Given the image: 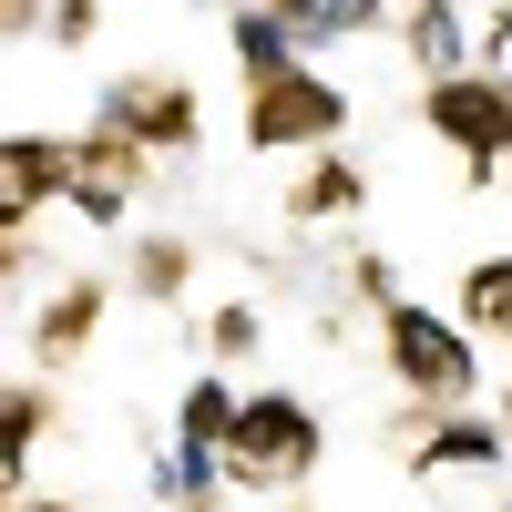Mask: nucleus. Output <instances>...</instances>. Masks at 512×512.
I'll use <instances>...</instances> for the list:
<instances>
[{
    "mask_svg": "<svg viewBox=\"0 0 512 512\" xmlns=\"http://www.w3.org/2000/svg\"><path fill=\"white\" fill-rule=\"evenodd\" d=\"M93 21H103L93 0H62V11H52V31H62V41H93Z\"/></svg>",
    "mask_w": 512,
    "mask_h": 512,
    "instance_id": "obj_17",
    "label": "nucleus"
},
{
    "mask_svg": "<svg viewBox=\"0 0 512 512\" xmlns=\"http://www.w3.org/2000/svg\"><path fill=\"white\" fill-rule=\"evenodd\" d=\"M11 512H72V502H11Z\"/></svg>",
    "mask_w": 512,
    "mask_h": 512,
    "instance_id": "obj_18",
    "label": "nucleus"
},
{
    "mask_svg": "<svg viewBox=\"0 0 512 512\" xmlns=\"http://www.w3.org/2000/svg\"><path fill=\"white\" fill-rule=\"evenodd\" d=\"M185 267H195V256H185V246H164V236H154V246L134 256V287H144V297H185Z\"/></svg>",
    "mask_w": 512,
    "mask_h": 512,
    "instance_id": "obj_15",
    "label": "nucleus"
},
{
    "mask_svg": "<svg viewBox=\"0 0 512 512\" xmlns=\"http://www.w3.org/2000/svg\"><path fill=\"white\" fill-rule=\"evenodd\" d=\"M236 390H226V379H195V390H185V410H175V451H226V431H236Z\"/></svg>",
    "mask_w": 512,
    "mask_h": 512,
    "instance_id": "obj_12",
    "label": "nucleus"
},
{
    "mask_svg": "<svg viewBox=\"0 0 512 512\" xmlns=\"http://www.w3.org/2000/svg\"><path fill=\"white\" fill-rule=\"evenodd\" d=\"M410 62H420V82L472 72V41H461V11H451V0H410Z\"/></svg>",
    "mask_w": 512,
    "mask_h": 512,
    "instance_id": "obj_7",
    "label": "nucleus"
},
{
    "mask_svg": "<svg viewBox=\"0 0 512 512\" xmlns=\"http://www.w3.org/2000/svg\"><path fill=\"white\" fill-rule=\"evenodd\" d=\"M256 338H267L256 308H216V318H205V349H216V359H256Z\"/></svg>",
    "mask_w": 512,
    "mask_h": 512,
    "instance_id": "obj_16",
    "label": "nucleus"
},
{
    "mask_svg": "<svg viewBox=\"0 0 512 512\" xmlns=\"http://www.w3.org/2000/svg\"><path fill=\"white\" fill-rule=\"evenodd\" d=\"M379 349H390L400 390L431 400V410L472 400V379H482V338L461 328V318H441V308H410V297H390V308H379Z\"/></svg>",
    "mask_w": 512,
    "mask_h": 512,
    "instance_id": "obj_2",
    "label": "nucleus"
},
{
    "mask_svg": "<svg viewBox=\"0 0 512 512\" xmlns=\"http://www.w3.org/2000/svg\"><path fill=\"white\" fill-rule=\"evenodd\" d=\"M338 123H349V93H338V82H318L308 62H287V72H256V82H246V144H256V154L328 144Z\"/></svg>",
    "mask_w": 512,
    "mask_h": 512,
    "instance_id": "obj_3",
    "label": "nucleus"
},
{
    "mask_svg": "<svg viewBox=\"0 0 512 512\" xmlns=\"http://www.w3.org/2000/svg\"><path fill=\"white\" fill-rule=\"evenodd\" d=\"M72 185V144H52V134H11V154H0V226H31V205L41 195H62Z\"/></svg>",
    "mask_w": 512,
    "mask_h": 512,
    "instance_id": "obj_6",
    "label": "nucleus"
},
{
    "mask_svg": "<svg viewBox=\"0 0 512 512\" xmlns=\"http://www.w3.org/2000/svg\"><path fill=\"white\" fill-rule=\"evenodd\" d=\"M267 11L297 31V41H308V52H318V41H349V31H379V21H390V0H267Z\"/></svg>",
    "mask_w": 512,
    "mask_h": 512,
    "instance_id": "obj_8",
    "label": "nucleus"
},
{
    "mask_svg": "<svg viewBox=\"0 0 512 512\" xmlns=\"http://www.w3.org/2000/svg\"><path fill=\"white\" fill-rule=\"evenodd\" d=\"M93 328H103V277H72L52 308H41V328H31V338H41V359H72Z\"/></svg>",
    "mask_w": 512,
    "mask_h": 512,
    "instance_id": "obj_10",
    "label": "nucleus"
},
{
    "mask_svg": "<svg viewBox=\"0 0 512 512\" xmlns=\"http://www.w3.org/2000/svg\"><path fill=\"white\" fill-rule=\"evenodd\" d=\"M318 451H328V431H318L308 400L256 390V400L236 410V431H226V482H236V492H297V482L318 472Z\"/></svg>",
    "mask_w": 512,
    "mask_h": 512,
    "instance_id": "obj_1",
    "label": "nucleus"
},
{
    "mask_svg": "<svg viewBox=\"0 0 512 512\" xmlns=\"http://www.w3.org/2000/svg\"><path fill=\"white\" fill-rule=\"evenodd\" d=\"M226 41H236V62H246V72H287V62H308V41H297V31L267 11V0H256V11H236Z\"/></svg>",
    "mask_w": 512,
    "mask_h": 512,
    "instance_id": "obj_11",
    "label": "nucleus"
},
{
    "mask_svg": "<svg viewBox=\"0 0 512 512\" xmlns=\"http://www.w3.org/2000/svg\"><path fill=\"white\" fill-rule=\"evenodd\" d=\"M502 512H512V502H502Z\"/></svg>",
    "mask_w": 512,
    "mask_h": 512,
    "instance_id": "obj_20",
    "label": "nucleus"
},
{
    "mask_svg": "<svg viewBox=\"0 0 512 512\" xmlns=\"http://www.w3.org/2000/svg\"><path fill=\"white\" fill-rule=\"evenodd\" d=\"M492 461H502V431H492V420H441V431L410 451V472L431 482V472H492Z\"/></svg>",
    "mask_w": 512,
    "mask_h": 512,
    "instance_id": "obj_9",
    "label": "nucleus"
},
{
    "mask_svg": "<svg viewBox=\"0 0 512 512\" xmlns=\"http://www.w3.org/2000/svg\"><path fill=\"white\" fill-rule=\"evenodd\" d=\"M103 123H113V134L123 144H195V93H185V82L175 72H123L113 82V93H103Z\"/></svg>",
    "mask_w": 512,
    "mask_h": 512,
    "instance_id": "obj_5",
    "label": "nucleus"
},
{
    "mask_svg": "<svg viewBox=\"0 0 512 512\" xmlns=\"http://www.w3.org/2000/svg\"><path fill=\"white\" fill-rule=\"evenodd\" d=\"M461 328L472 338H512V256H482L461 277Z\"/></svg>",
    "mask_w": 512,
    "mask_h": 512,
    "instance_id": "obj_13",
    "label": "nucleus"
},
{
    "mask_svg": "<svg viewBox=\"0 0 512 512\" xmlns=\"http://www.w3.org/2000/svg\"><path fill=\"white\" fill-rule=\"evenodd\" d=\"M502 410H512V400H502Z\"/></svg>",
    "mask_w": 512,
    "mask_h": 512,
    "instance_id": "obj_19",
    "label": "nucleus"
},
{
    "mask_svg": "<svg viewBox=\"0 0 512 512\" xmlns=\"http://www.w3.org/2000/svg\"><path fill=\"white\" fill-rule=\"evenodd\" d=\"M420 113H431V134H441L461 164H512V82H502L492 62L431 82V93H420Z\"/></svg>",
    "mask_w": 512,
    "mask_h": 512,
    "instance_id": "obj_4",
    "label": "nucleus"
},
{
    "mask_svg": "<svg viewBox=\"0 0 512 512\" xmlns=\"http://www.w3.org/2000/svg\"><path fill=\"white\" fill-rule=\"evenodd\" d=\"M359 195H369V185L349 175V164H318V175H297V195H287V216H297V226H308V216H349Z\"/></svg>",
    "mask_w": 512,
    "mask_h": 512,
    "instance_id": "obj_14",
    "label": "nucleus"
}]
</instances>
